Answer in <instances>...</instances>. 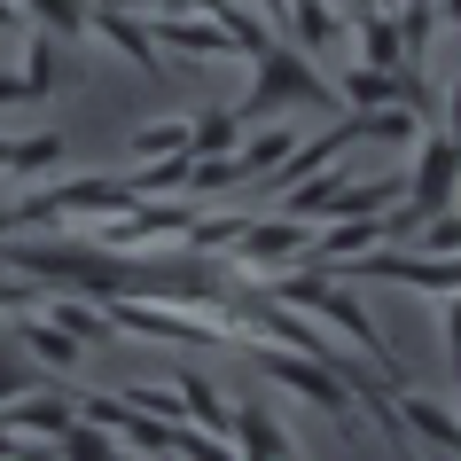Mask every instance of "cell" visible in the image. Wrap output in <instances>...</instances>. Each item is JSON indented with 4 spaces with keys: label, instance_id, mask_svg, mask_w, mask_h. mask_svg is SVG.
<instances>
[{
    "label": "cell",
    "instance_id": "cell-14",
    "mask_svg": "<svg viewBox=\"0 0 461 461\" xmlns=\"http://www.w3.org/2000/svg\"><path fill=\"white\" fill-rule=\"evenodd\" d=\"M290 125H267V133H250V141H235V157H227V165H235V188H250V180H258V172H274L282 165V157H290Z\"/></svg>",
    "mask_w": 461,
    "mask_h": 461
},
{
    "label": "cell",
    "instance_id": "cell-5",
    "mask_svg": "<svg viewBox=\"0 0 461 461\" xmlns=\"http://www.w3.org/2000/svg\"><path fill=\"white\" fill-rule=\"evenodd\" d=\"M0 422H8V430H24V438H40V446H63V430H71L78 422V391H40V399H32V391H16V399H0Z\"/></svg>",
    "mask_w": 461,
    "mask_h": 461
},
{
    "label": "cell",
    "instance_id": "cell-23",
    "mask_svg": "<svg viewBox=\"0 0 461 461\" xmlns=\"http://www.w3.org/2000/svg\"><path fill=\"white\" fill-rule=\"evenodd\" d=\"M24 305H32V282H24V274H16V282L0 274V313H24Z\"/></svg>",
    "mask_w": 461,
    "mask_h": 461
},
{
    "label": "cell",
    "instance_id": "cell-9",
    "mask_svg": "<svg viewBox=\"0 0 461 461\" xmlns=\"http://www.w3.org/2000/svg\"><path fill=\"white\" fill-rule=\"evenodd\" d=\"M149 40L157 48H180V55H235V32L219 24V16L203 24V16H172L165 8V16H149Z\"/></svg>",
    "mask_w": 461,
    "mask_h": 461
},
{
    "label": "cell",
    "instance_id": "cell-19",
    "mask_svg": "<svg viewBox=\"0 0 461 461\" xmlns=\"http://www.w3.org/2000/svg\"><path fill=\"white\" fill-rule=\"evenodd\" d=\"M63 149H71V141L40 125V133H24V141H16V165H8V172H16V180H40V172H55V165H63Z\"/></svg>",
    "mask_w": 461,
    "mask_h": 461
},
{
    "label": "cell",
    "instance_id": "cell-3",
    "mask_svg": "<svg viewBox=\"0 0 461 461\" xmlns=\"http://www.w3.org/2000/svg\"><path fill=\"white\" fill-rule=\"evenodd\" d=\"M227 258L243 274H274V267H297V258H313V219L297 212H250L243 227H235V243H227Z\"/></svg>",
    "mask_w": 461,
    "mask_h": 461
},
{
    "label": "cell",
    "instance_id": "cell-15",
    "mask_svg": "<svg viewBox=\"0 0 461 461\" xmlns=\"http://www.w3.org/2000/svg\"><path fill=\"white\" fill-rule=\"evenodd\" d=\"M16 71L32 78V95H40V102H48V95H63V40L32 24V40H24V63H16Z\"/></svg>",
    "mask_w": 461,
    "mask_h": 461
},
{
    "label": "cell",
    "instance_id": "cell-13",
    "mask_svg": "<svg viewBox=\"0 0 461 461\" xmlns=\"http://www.w3.org/2000/svg\"><path fill=\"white\" fill-rule=\"evenodd\" d=\"M235 454H297L290 430L267 414V399H243V407H235Z\"/></svg>",
    "mask_w": 461,
    "mask_h": 461
},
{
    "label": "cell",
    "instance_id": "cell-4",
    "mask_svg": "<svg viewBox=\"0 0 461 461\" xmlns=\"http://www.w3.org/2000/svg\"><path fill=\"white\" fill-rule=\"evenodd\" d=\"M454 195H461V141L438 125V133H422V157H414V172H407V212L430 219V212H446Z\"/></svg>",
    "mask_w": 461,
    "mask_h": 461
},
{
    "label": "cell",
    "instance_id": "cell-27",
    "mask_svg": "<svg viewBox=\"0 0 461 461\" xmlns=\"http://www.w3.org/2000/svg\"><path fill=\"white\" fill-rule=\"evenodd\" d=\"M344 8H352V16H360V8H375V0H344Z\"/></svg>",
    "mask_w": 461,
    "mask_h": 461
},
{
    "label": "cell",
    "instance_id": "cell-2",
    "mask_svg": "<svg viewBox=\"0 0 461 461\" xmlns=\"http://www.w3.org/2000/svg\"><path fill=\"white\" fill-rule=\"evenodd\" d=\"M250 71H258V78H250V102L235 110L243 125L250 118H274V110H290V102H297V110H329V102H337V86L321 78V63H313V55H297L290 40H274L267 55H250Z\"/></svg>",
    "mask_w": 461,
    "mask_h": 461
},
{
    "label": "cell",
    "instance_id": "cell-25",
    "mask_svg": "<svg viewBox=\"0 0 461 461\" xmlns=\"http://www.w3.org/2000/svg\"><path fill=\"white\" fill-rule=\"evenodd\" d=\"M446 133H454V141H461V78H454V86H446Z\"/></svg>",
    "mask_w": 461,
    "mask_h": 461
},
{
    "label": "cell",
    "instance_id": "cell-1",
    "mask_svg": "<svg viewBox=\"0 0 461 461\" xmlns=\"http://www.w3.org/2000/svg\"><path fill=\"white\" fill-rule=\"evenodd\" d=\"M235 344H243L250 360H258V375H267V384H282L290 399H313V407L329 414V422H337L344 438H360V422H352V384H344V375H337L329 360L297 352V344H258L250 329H235Z\"/></svg>",
    "mask_w": 461,
    "mask_h": 461
},
{
    "label": "cell",
    "instance_id": "cell-26",
    "mask_svg": "<svg viewBox=\"0 0 461 461\" xmlns=\"http://www.w3.org/2000/svg\"><path fill=\"white\" fill-rule=\"evenodd\" d=\"M16 141H24V133H0V172L16 165Z\"/></svg>",
    "mask_w": 461,
    "mask_h": 461
},
{
    "label": "cell",
    "instance_id": "cell-11",
    "mask_svg": "<svg viewBox=\"0 0 461 461\" xmlns=\"http://www.w3.org/2000/svg\"><path fill=\"white\" fill-rule=\"evenodd\" d=\"M172 391H180V414H188L195 430H212V438L235 446V407H227V391L212 375H172Z\"/></svg>",
    "mask_w": 461,
    "mask_h": 461
},
{
    "label": "cell",
    "instance_id": "cell-24",
    "mask_svg": "<svg viewBox=\"0 0 461 461\" xmlns=\"http://www.w3.org/2000/svg\"><path fill=\"white\" fill-rule=\"evenodd\" d=\"M157 8H172V16H227V0H157Z\"/></svg>",
    "mask_w": 461,
    "mask_h": 461
},
{
    "label": "cell",
    "instance_id": "cell-8",
    "mask_svg": "<svg viewBox=\"0 0 461 461\" xmlns=\"http://www.w3.org/2000/svg\"><path fill=\"white\" fill-rule=\"evenodd\" d=\"M399 422H407V438H422L438 454H461V414L446 399H422L414 384H399Z\"/></svg>",
    "mask_w": 461,
    "mask_h": 461
},
{
    "label": "cell",
    "instance_id": "cell-10",
    "mask_svg": "<svg viewBox=\"0 0 461 461\" xmlns=\"http://www.w3.org/2000/svg\"><path fill=\"white\" fill-rule=\"evenodd\" d=\"M282 40H290L297 55H337L344 48V24H337V8L329 0H290V24H282Z\"/></svg>",
    "mask_w": 461,
    "mask_h": 461
},
{
    "label": "cell",
    "instance_id": "cell-18",
    "mask_svg": "<svg viewBox=\"0 0 461 461\" xmlns=\"http://www.w3.org/2000/svg\"><path fill=\"white\" fill-rule=\"evenodd\" d=\"M16 8H24V24L55 32V40H78L86 16H95V0H16Z\"/></svg>",
    "mask_w": 461,
    "mask_h": 461
},
{
    "label": "cell",
    "instance_id": "cell-28",
    "mask_svg": "<svg viewBox=\"0 0 461 461\" xmlns=\"http://www.w3.org/2000/svg\"><path fill=\"white\" fill-rule=\"evenodd\" d=\"M454 399H461V375H454Z\"/></svg>",
    "mask_w": 461,
    "mask_h": 461
},
{
    "label": "cell",
    "instance_id": "cell-21",
    "mask_svg": "<svg viewBox=\"0 0 461 461\" xmlns=\"http://www.w3.org/2000/svg\"><path fill=\"white\" fill-rule=\"evenodd\" d=\"M407 250H461V212L446 203V212H430V219H414V235H407Z\"/></svg>",
    "mask_w": 461,
    "mask_h": 461
},
{
    "label": "cell",
    "instance_id": "cell-20",
    "mask_svg": "<svg viewBox=\"0 0 461 461\" xmlns=\"http://www.w3.org/2000/svg\"><path fill=\"white\" fill-rule=\"evenodd\" d=\"M188 125L195 118H165V125H141V133H133V165H149V157H172V149H188Z\"/></svg>",
    "mask_w": 461,
    "mask_h": 461
},
{
    "label": "cell",
    "instance_id": "cell-16",
    "mask_svg": "<svg viewBox=\"0 0 461 461\" xmlns=\"http://www.w3.org/2000/svg\"><path fill=\"white\" fill-rule=\"evenodd\" d=\"M235 141H243V118H235L227 102H212V110L188 125V157H235Z\"/></svg>",
    "mask_w": 461,
    "mask_h": 461
},
{
    "label": "cell",
    "instance_id": "cell-12",
    "mask_svg": "<svg viewBox=\"0 0 461 461\" xmlns=\"http://www.w3.org/2000/svg\"><path fill=\"white\" fill-rule=\"evenodd\" d=\"M352 40H360V63H375V71H399L407 63V40L391 24V8H360L352 16Z\"/></svg>",
    "mask_w": 461,
    "mask_h": 461
},
{
    "label": "cell",
    "instance_id": "cell-7",
    "mask_svg": "<svg viewBox=\"0 0 461 461\" xmlns=\"http://www.w3.org/2000/svg\"><path fill=\"white\" fill-rule=\"evenodd\" d=\"M16 352H24V360L40 367V375H71L86 344H78V337H71V329H63L55 313H40V321H24V329H16Z\"/></svg>",
    "mask_w": 461,
    "mask_h": 461
},
{
    "label": "cell",
    "instance_id": "cell-22",
    "mask_svg": "<svg viewBox=\"0 0 461 461\" xmlns=\"http://www.w3.org/2000/svg\"><path fill=\"white\" fill-rule=\"evenodd\" d=\"M32 384H40V367H32L16 344L0 337V399H16V391H32Z\"/></svg>",
    "mask_w": 461,
    "mask_h": 461
},
{
    "label": "cell",
    "instance_id": "cell-6",
    "mask_svg": "<svg viewBox=\"0 0 461 461\" xmlns=\"http://www.w3.org/2000/svg\"><path fill=\"white\" fill-rule=\"evenodd\" d=\"M86 32H102L110 48L133 63V71H149V78H165V48L149 40V24L141 16H125V8H110V0H95V16H86Z\"/></svg>",
    "mask_w": 461,
    "mask_h": 461
},
{
    "label": "cell",
    "instance_id": "cell-17",
    "mask_svg": "<svg viewBox=\"0 0 461 461\" xmlns=\"http://www.w3.org/2000/svg\"><path fill=\"white\" fill-rule=\"evenodd\" d=\"M344 102H352V110H375V102H399V71H375V63H360V55H352V63H344V86H337Z\"/></svg>",
    "mask_w": 461,
    "mask_h": 461
}]
</instances>
